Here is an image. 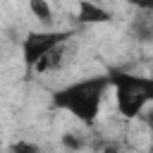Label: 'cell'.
<instances>
[{"instance_id":"cell-7","label":"cell","mask_w":153,"mask_h":153,"mask_svg":"<svg viewBox=\"0 0 153 153\" xmlns=\"http://www.w3.org/2000/svg\"><path fill=\"white\" fill-rule=\"evenodd\" d=\"M10 153H41V148H38L33 141H26V139H22V141L12 143Z\"/></svg>"},{"instance_id":"cell-2","label":"cell","mask_w":153,"mask_h":153,"mask_svg":"<svg viewBox=\"0 0 153 153\" xmlns=\"http://www.w3.org/2000/svg\"><path fill=\"white\" fill-rule=\"evenodd\" d=\"M108 81L115 88V105L122 117L136 120L153 105V76L112 69L108 74Z\"/></svg>"},{"instance_id":"cell-3","label":"cell","mask_w":153,"mask_h":153,"mask_svg":"<svg viewBox=\"0 0 153 153\" xmlns=\"http://www.w3.org/2000/svg\"><path fill=\"white\" fill-rule=\"evenodd\" d=\"M69 36H72V31H62V29H41V31L26 33V38L22 41V60H24V65L29 69H33L41 60H45L60 45H65L69 41Z\"/></svg>"},{"instance_id":"cell-8","label":"cell","mask_w":153,"mask_h":153,"mask_svg":"<svg viewBox=\"0 0 153 153\" xmlns=\"http://www.w3.org/2000/svg\"><path fill=\"white\" fill-rule=\"evenodd\" d=\"M143 122H146V127H148V129H153V105L143 112Z\"/></svg>"},{"instance_id":"cell-4","label":"cell","mask_w":153,"mask_h":153,"mask_svg":"<svg viewBox=\"0 0 153 153\" xmlns=\"http://www.w3.org/2000/svg\"><path fill=\"white\" fill-rule=\"evenodd\" d=\"M112 14L96 2H76V22L79 24H108Z\"/></svg>"},{"instance_id":"cell-5","label":"cell","mask_w":153,"mask_h":153,"mask_svg":"<svg viewBox=\"0 0 153 153\" xmlns=\"http://www.w3.org/2000/svg\"><path fill=\"white\" fill-rule=\"evenodd\" d=\"M29 12L33 14V19H38L45 29H53V5L43 2V0H31L29 2Z\"/></svg>"},{"instance_id":"cell-9","label":"cell","mask_w":153,"mask_h":153,"mask_svg":"<svg viewBox=\"0 0 153 153\" xmlns=\"http://www.w3.org/2000/svg\"><path fill=\"white\" fill-rule=\"evenodd\" d=\"M148 134H151V153H153V129H148Z\"/></svg>"},{"instance_id":"cell-1","label":"cell","mask_w":153,"mask_h":153,"mask_svg":"<svg viewBox=\"0 0 153 153\" xmlns=\"http://www.w3.org/2000/svg\"><path fill=\"white\" fill-rule=\"evenodd\" d=\"M110 81L108 76H91V79H79L65 88H57L53 93V105L57 110H65L74 115L84 124H96L100 115V105L105 98Z\"/></svg>"},{"instance_id":"cell-6","label":"cell","mask_w":153,"mask_h":153,"mask_svg":"<svg viewBox=\"0 0 153 153\" xmlns=\"http://www.w3.org/2000/svg\"><path fill=\"white\" fill-rule=\"evenodd\" d=\"M62 146H65L69 153H79V151L86 148V139H84V134L65 131V134H62Z\"/></svg>"},{"instance_id":"cell-10","label":"cell","mask_w":153,"mask_h":153,"mask_svg":"<svg viewBox=\"0 0 153 153\" xmlns=\"http://www.w3.org/2000/svg\"><path fill=\"white\" fill-rule=\"evenodd\" d=\"M0 148H2V139H0Z\"/></svg>"}]
</instances>
